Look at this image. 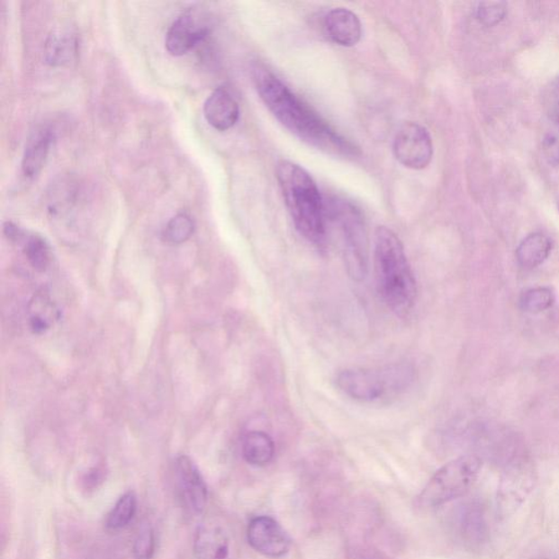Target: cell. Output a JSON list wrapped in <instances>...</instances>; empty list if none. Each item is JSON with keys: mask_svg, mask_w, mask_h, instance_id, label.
Here are the masks:
<instances>
[{"mask_svg": "<svg viewBox=\"0 0 559 559\" xmlns=\"http://www.w3.org/2000/svg\"><path fill=\"white\" fill-rule=\"evenodd\" d=\"M55 141V131L49 126L39 127L31 133L25 145L22 168L23 176L34 178L42 171L50 148Z\"/></svg>", "mask_w": 559, "mask_h": 559, "instance_id": "cell-14", "label": "cell"}, {"mask_svg": "<svg viewBox=\"0 0 559 559\" xmlns=\"http://www.w3.org/2000/svg\"><path fill=\"white\" fill-rule=\"evenodd\" d=\"M554 304H555V295L550 287H533V289L523 292L519 300L521 310L529 314H540L542 311L550 310Z\"/></svg>", "mask_w": 559, "mask_h": 559, "instance_id": "cell-22", "label": "cell"}, {"mask_svg": "<svg viewBox=\"0 0 559 559\" xmlns=\"http://www.w3.org/2000/svg\"><path fill=\"white\" fill-rule=\"evenodd\" d=\"M194 232V220L189 215L179 213L169 220L164 229V239L169 244H183L192 238Z\"/></svg>", "mask_w": 559, "mask_h": 559, "instance_id": "cell-24", "label": "cell"}, {"mask_svg": "<svg viewBox=\"0 0 559 559\" xmlns=\"http://www.w3.org/2000/svg\"><path fill=\"white\" fill-rule=\"evenodd\" d=\"M203 114L214 130L225 131L238 122L239 105L229 90L218 88L204 102Z\"/></svg>", "mask_w": 559, "mask_h": 559, "instance_id": "cell-13", "label": "cell"}, {"mask_svg": "<svg viewBox=\"0 0 559 559\" xmlns=\"http://www.w3.org/2000/svg\"><path fill=\"white\" fill-rule=\"evenodd\" d=\"M392 150L397 161L411 169L428 167L434 155L432 138L427 128L413 122H405L399 128Z\"/></svg>", "mask_w": 559, "mask_h": 559, "instance_id": "cell-6", "label": "cell"}, {"mask_svg": "<svg viewBox=\"0 0 559 559\" xmlns=\"http://www.w3.org/2000/svg\"><path fill=\"white\" fill-rule=\"evenodd\" d=\"M194 547L198 559H228L230 541L222 527L204 525L196 533Z\"/></svg>", "mask_w": 559, "mask_h": 559, "instance_id": "cell-16", "label": "cell"}, {"mask_svg": "<svg viewBox=\"0 0 559 559\" xmlns=\"http://www.w3.org/2000/svg\"><path fill=\"white\" fill-rule=\"evenodd\" d=\"M176 475L179 490L187 507L194 514H200L206 508L208 491L196 464L188 456H179L176 461Z\"/></svg>", "mask_w": 559, "mask_h": 559, "instance_id": "cell-11", "label": "cell"}, {"mask_svg": "<svg viewBox=\"0 0 559 559\" xmlns=\"http://www.w3.org/2000/svg\"><path fill=\"white\" fill-rule=\"evenodd\" d=\"M551 251L552 242L545 234L532 233L518 246L516 258L522 268L533 269L545 263Z\"/></svg>", "mask_w": 559, "mask_h": 559, "instance_id": "cell-18", "label": "cell"}, {"mask_svg": "<svg viewBox=\"0 0 559 559\" xmlns=\"http://www.w3.org/2000/svg\"><path fill=\"white\" fill-rule=\"evenodd\" d=\"M256 88L260 99L287 131L318 150L343 158L360 156L358 149L333 130L317 113L287 88L278 77L256 69Z\"/></svg>", "mask_w": 559, "mask_h": 559, "instance_id": "cell-1", "label": "cell"}, {"mask_svg": "<svg viewBox=\"0 0 559 559\" xmlns=\"http://www.w3.org/2000/svg\"><path fill=\"white\" fill-rule=\"evenodd\" d=\"M536 478L532 472L519 464L506 471L497 491V508L502 518L514 515L518 508L535 489Z\"/></svg>", "mask_w": 559, "mask_h": 559, "instance_id": "cell-9", "label": "cell"}, {"mask_svg": "<svg viewBox=\"0 0 559 559\" xmlns=\"http://www.w3.org/2000/svg\"><path fill=\"white\" fill-rule=\"evenodd\" d=\"M276 179L296 230L310 242L324 244L325 207L314 179L304 168L286 160L276 167Z\"/></svg>", "mask_w": 559, "mask_h": 559, "instance_id": "cell-3", "label": "cell"}, {"mask_svg": "<svg viewBox=\"0 0 559 559\" xmlns=\"http://www.w3.org/2000/svg\"><path fill=\"white\" fill-rule=\"evenodd\" d=\"M137 511V499L135 494L127 493L121 497L107 517L106 527L110 530H121L130 523Z\"/></svg>", "mask_w": 559, "mask_h": 559, "instance_id": "cell-23", "label": "cell"}, {"mask_svg": "<svg viewBox=\"0 0 559 559\" xmlns=\"http://www.w3.org/2000/svg\"><path fill=\"white\" fill-rule=\"evenodd\" d=\"M4 232L12 240H23V253L29 264L40 273L49 268L52 261V251L42 236L37 234L27 235L22 229L12 222L5 224Z\"/></svg>", "mask_w": 559, "mask_h": 559, "instance_id": "cell-15", "label": "cell"}, {"mask_svg": "<svg viewBox=\"0 0 559 559\" xmlns=\"http://www.w3.org/2000/svg\"><path fill=\"white\" fill-rule=\"evenodd\" d=\"M379 294L397 315L408 314L417 301V280L398 235L391 229L379 227L374 249Z\"/></svg>", "mask_w": 559, "mask_h": 559, "instance_id": "cell-2", "label": "cell"}, {"mask_svg": "<svg viewBox=\"0 0 559 559\" xmlns=\"http://www.w3.org/2000/svg\"><path fill=\"white\" fill-rule=\"evenodd\" d=\"M30 326L34 333H43L59 318V310L45 291H40L34 295L29 305Z\"/></svg>", "mask_w": 559, "mask_h": 559, "instance_id": "cell-20", "label": "cell"}, {"mask_svg": "<svg viewBox=\"0 0 559 559\" xmlns=\"http://www.w3.org/2000/svg\"><path fill=\"white\" fill-rule=\"evenodd\" d=\"M78 49V39L75 34L68 31H54L46 40L44 59L52 67L67 66L76 59Z\"/></svg>", "mask_w": 559, "mask_h": 559, "instance_id": "cell-17", "label": "cell"}, {"mask_svg": "<svg viewBox=\"0 0 559 559\" xmlns=\"http://www.w3.org/2000/svg\"><path fill=\"white\" fill-rule=\"evenodd\" d=\"M542 153L551 166H559V120L552 118L551 126L543 136Z\"/></svg>", "mask_w": 559, "mask_h": 559, "instance_id": "cell-26", "label": "cell"}, {"mask_svg": "<svg viewBox=\"0 0 559 559\" xmlns=\"http://www.w3.org/2000/svg\"><path fill=\"white\" fill-rule=\"evenodd\" d=\"M463 516L461 527H463V535L466 540L474 545L486 541L489 536V527H487L483 508L480 505H471Z\"/></svg>", "mask_w": 559, "mask_h": 559, "instance_id": "cell-21", "label": "cell"}, {"mask_svg": "<svg viewBox=\"0 0 559 559\" xmlns=\"http://www.w3.org/2000/svg\"><path fill=\"white\" fill-rule=\"evenodd\" d=\"M413 369L408 365H392L379 371L348 368L338 374L337 386L347 396L363 402H373L408 387Z\"/></svg>", "mask_w": 559, "mask_h": 559, "instance_id": "cell-4", "label": "cell"}, {"mask_svg": "<svg viewBox=\"0 0 559 559\" xmlns=\"http://www.w3.org/2000/svg\"><path fill=\"white\" fill-rule=\"evenodd\" d=\"M326 37L338 45L351 48L360 42L362 23L357 15L347 8H336L326 14Z\"/></svg>", "mask_w": 559, "mask_h": 559, "instance_id": "cell-12", "label": "cell"}, {"mask_svg": "<svg viewBox=\"0 0 559 559\" xmlns=\"http://www.w3.org/2000/svg\"><path fill=\"white\" fill-rule=\"evenodd\" d=\"M155 533L151 527H143L133 545V555L136 559H151L155 553Z\"/></svg>", "mask_w": 559, "mask_h": 559, "instance_id": "cell-27", "label": "cell"}, {"mask_svg": "<svg viewBox=\"0 0 559 559\" xmlns=\"http://www.w3.org/2000/svg\"><path fill=\"white\" fill-rule=\"evenodd\" d=\"M244 459L251 465L265 466L273 461L275 443L273 438L260 430H251L243 439Z\"/></svg>", "mask_w": 559, "mask_h": 559, "instance_id": "cell-19", "label": "cell"}, {"mask_svg": "<svg viewBox=\"0 0 559 559\" xmlns=\"http://www.w3.org/2000/svg\"><path fill=\"white\" fill-rule=\"evenodd\" d=\"M345 256L348 275L354 281L365 279L368 269L367 239L361 219L356 212L342 215Z\"/></svg>", "mask_w": 559, "mask_h": 559, "instance_id": "cell-8", "label": "cell"}, {"mask_svg": "<svg viewBox=\"0 0 559 559\" xmlns=\"http://www.w3.org/2000/svg\"><path fill=\"white\" fill-rule=\"evenodd\" d=\"M507 4L504 2H482L475 9L476 19L485 27H494L505 19Z\"/></svg>", "mask_w": 559, "mask_h": 559, "instance_id": "cell-25", "label": "cell"}, {"mask_svg": "<svg viewBox=\"0 0 559 559\" xmlns=\"http://www.w3.org/2000/svg\"><path fill=\"white\" fill-rule=\"evenodd\" d=\"M210 29L203 14L188 10L179 15L168 29L166 48L173 56H183L191 52L209 37Z\"/></svg>", "mask_w": 559, "mask_h": 559, "instance_id": "cell-7", "label": "cell"}, {"mask_svg": "<svg viewBox=\"0 0 559 559\" xmlns=\"http://www.w3.org/2000/svg\"><path fill=\"white\" fill-rule=\"evenodd\" d=\"M248 540L251 547L265 556L281 557L289 552L291 540L274 518L261 516L249 522Z\"/></svg>", "mask_w": 559, "mask_h": 559, "instance_id": "cell-10", "label": "cell"}, {"mask_svg": "<svg viewBox=\"0 0 559 559\" xmlns=\"http://www.w3.org/2000/svg\"><path fill=\"white\" fill-rule=\"evenodd\" d=\"M482 460L474 455H461L440 468L419 496L420 506L438 507L464 496L481 473Z\"/></svg>", "mask_w": 559, "mask_h": 559, "instance_id": "cell-5", "label": "cell"}, {"mask_svg": "<svg viewBox=\"0 0 559 559\" xmlns=\"http://www.w3.org/2000/svg\"><path fill=\"white\" fill-rule=\"evenodd\" d=\"M547 106L550 109L551 118L559 120V78L551 86L547 96Z\"/></svg>", "mask_w": 559, "mask_h": 559, "instance_id": "cell-28", "label": "cell"}]
</instances>
